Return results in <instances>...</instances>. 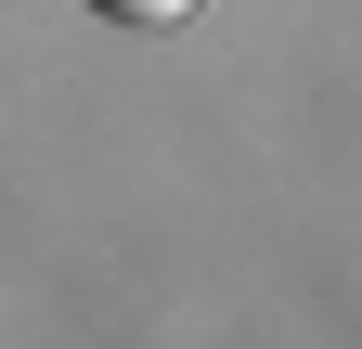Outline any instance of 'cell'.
Segmentation results:
<instances>
[{
    "label": "cell",
    "mask_w": 362,
    "mask_h": 349,
    "mask_svg": "<svg viewBox=\"0 0 362 349\" xmlns=\"http://www.w3.org/2000/svg\"><path fill=\"white\" fill-rule=\"evenodd\" d=\"M90 13H104V26H181L194 0H90Z\"/></svg>",
    "instance_id": "1"
}]
</instances>
